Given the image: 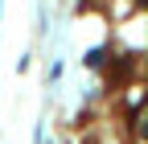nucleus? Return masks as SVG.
Segmentation results:
<instances>
[]
</instances>
